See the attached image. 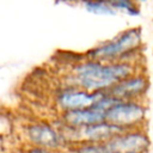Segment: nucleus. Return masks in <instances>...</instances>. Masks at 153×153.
Returning <instances> with one entry per match:
<instances>
[{
    "label": "nucleus",
    "instance_id": "nucleus-5",
    "mask_svg": "<svg viewBox=\"0 0 153 153\" xmlns=\"http://www.w3.org/2000/svg\"><path fill=\"white\" fill-rule=\"evenodd\" d=\"M102 146L106 151L117 153H147L151 140L143 129H131L103 142Z\"/></svg>",
    "mask_w": 153,
    "mask_h": 153
},
{
    "label": "nucleus",
    "instance_id": "nucleus-7",
    "mask_svg": "<svg viewBox=\"0 0 153 153\" xmlns=\"http://www.w3.org/2000/svg\"><path fill=\"white\" fill-rule=\"evenodd\" d=\"M149 86L148 78L143 73H135L111 86L106 92L117 100H141Z\"/></svg>",
    "mask_w": 153,
    "mask_h": 153
},
{
    "label": "nucleus",
    "instance_id": "nucleus-8",
    "mask_svg": "<svg viewBox=\"0 0 153 153\" xmlns=\"http://www.w3.org/2000/svg\"><path fill=\"white\" fill-rule=\"evenodd\" d=\"M105 121V114L93 106L60 112V122L69 129H81Z\"/></svg>",
    "mask_w": 153,
    "mask_h": 153
},
{
    "label": "nucleus",
    "instance_id": "nucleus-3",
    "mask_svg": "<svg viewBox=\"0 0 153 153\" xmlns=\"http://www.w3.org/2000/svg\"><path fill=\"white\" fill-rule=\"evenodd\" d=\"M146 112L141 100H118L105 111V121L124 130L142 129Z\"/></svg>",
    "mask_w": 153,
    "mask_h": 153
},
{
    "label": "nucleus",
    "instance_id": "nucleus-1",
    "mask_svg": "<svg viewBox=\"0 0 153 153\" xmlns=\"http://www.w3.org/2000/svg\"><path fill=\"white\" fill-rule=\"evenodd\" d=\"M135 73L137 71L134 62H100L85 59L72 66L67 76V85L76 86L88 92H102Z\"/></svg>",
    "mask_w": 153,
    "mask_h": 153
},
{
    "label": "nucleus",
    "instance_id": "nucleus-6",
    "mask_svg": "<svg viewBox=\"0 0 153 153\" xmlns=\"http://www.w3.org/2000/svg\"><path fill=\"white\" fill-rule=\"evenodd\" d=\"M100 93L102 92H88L76 86L66 85L57 90L54 96V102L60 112L84 109L92 106L99 98Z\"/></svg>",
    "mask_w": 153,
    "mask_h": 153
},
{
    "label": "nucleus",
    "instance_id": "nucleus-10",
    "mask_svg": "<svg viewBox=\"0 0 153 153\" xmlns=\"http://www.w3.org/2000/svg\"><path fill=\"white\" fill-rule=\"evenodd\" d=\"M111 7L117 12V11H121V12H124L129 16H137L140 13V10L137 7V5L133 1H129V0H115V1H109Z\"/></svg>",
    "mask_w": 153,
    "mask_h": 153
},
{
    "label": "nucleus",
    "instance_id": "nucleus-9",
    "mask_svg": "<svg viewBox=\"0 0 153 153\" xmlns=\"http://www.w3.org/2000/svg\"><path fill=\"white\" fill-rule=\"evenodd\" d=\"M82 7L93 14H99V16H114L117 12L111 7L109 1H84Z\"/></svg>",
    "mask_w": 153,
    "mask_h": 153
},
{
    "label": "nucleus",
    "instance_id": "nucleus-2",
    "mask_svg": "<svg viewBox=\"0 0 153 153\" xmlns=\"http://www.w3.org/2000/svg\"><path fill=\"white\" fill-rule=\"evenodd\" d=\"M142 32L140 27H129L120 32L110 41L103 42L99 45L90 49L86 53V59L100 62L126 61V56L135 54L141 47Z\"/></svg>",
    "mask_w": 153,
    "mask_h": 153
},
{
    "label": "nucleus",
    "instance_id": "nucleus-11",
    "mask_svg": "<svg viewBox=\"0 0 153 153\" xmlns=\"http://www.w3.org/2000/svg\"><path fill=\"white\" fill-rule=\"evenodd\" d=\"M24 153H55V151H51V149H48V148H44V147L27 145L26 148L24 149Z\"/></svg>",
    "mask_w": 153,
    "mask_h": 153
},
{
    "label": "nucleus",
    "instance_id": "nucleus-4",
    "mask_svg": "<svg viewBox=\"0 0 153 153\" xmlns=\"http://www.w3.org/2000/svg\"><path fill=\"white\" fill-rule=\"evenodd\" d=\"M24 135L29 145L44 147L51 151L60 149L66 143L59 129L44 121L27 123L24 128Z\"/></svg>",
    "mask_w": 153,
    "mask_h": 153
}]
</instances>
